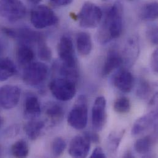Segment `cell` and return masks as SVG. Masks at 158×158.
<instances>
[{"label": "cell", "instance_id": "obj_1", "mask_svg": "<svg viewBox=\"0 0 158 158\" xmlns=\"http://www.w3.org/2000/svg\"><path fill=\"white\" fill-rule=\"evenodd\" d=\"M123 6L120 2H116L109 9L97 33L100 44H105L121 36L123 27Z\"/></svg>", "mask_w": 158, "mask_h": 158}, {"label": "cell", "instance_id": "obj_2", "mask_svg": "<svg viewBox=\"0 0 158 158\" xmlns=\"http://www.w3.org/2000/svg\"><path fill=\"white\" fill-rule=\"evenodd\" d=\"M88 101L87 97L80 95L77 100L73 107L70 111L67 121L69 124L75 129L82 130L87 124Z\"/></svg>", "mask_w": 158, "mask_h": 158}, {"label": "cell", "instance_id": "obj_3", "mask_svg": "<svg viewBox=\"0 0 158 158\" xmlns=\"http://www.w3.org/2000/svg\"><path fill=\"white\" fill-rule=\"evenodd\" d=\"M102 16V11L98 6L91 2H86L82 5L77 17L81 27L93 28L98 25Z\"/></svg>", "mask_w": 158, "mask_h": 158}, {"label": "cell", "instance_id": "obj_4", "mask_svg": "<svg viewBox=\"0 0 158 158\" xmlns=\"http://www.w3.org/2000/svg\"><path fill=\"white\" fill-rule=\"evenodd\" d=\"M30 20L36 28L43 29L56 25L59 22V18L49 7L39 5L32 9Z\"/></svg>", "mask_w": 158, "mask_h": 158}, {"label": "cell", "instance_id": "obj_5", "mask_svg": "<svg viewBox=\"0 0 158 158\" xmlns=\"http://www.w3.org/2000/svg\"><path fill=\"white\" fill-rule=\"evenodd\" d=\"M49 87L53 96L60 101L70 100L77 93L75 82L65 78L53 79L50 82Z\"/></svg>", "mask_w": 158, "mask_h": 158}, {"label": "cell", "instance_id": "obj_6", "mask_svg": "<svg viewBox=\"0 0 158 158\" xmlns=\"http://www.w3.org/2000/svg\"><path fill=\"white\" fill-rule=\"evenodd\" d=\"M48 67L42 62H31L26 66L23 73V82L30 86H37L47 79Z\"/></svg>", "mask_w": 158, "mask_h": 158}, {"label": "cell", "instance_id": "obj_7", "mask_svg": "<svg viewBox=\"0 0 158 158\" xmlns=\"http://www.w3.org/2000/svg\"><path fill=\"white\" fill-rule=\"evenodd\" d=\"M26 12V7L20 0H0V15L9 22L22 19Z\"/></svg>", "mask_w": 158, "mask_h": 158}, {"label": "cell", "instance_id": "obj_8", "mask_svg": "<svg viewBox=\"0 0 158 158\" xmlns=\"http://www.w3.org/2000/svg\"><path fill=\"white\" fill-rule=\"evenodd\" d=\"M58 54L60 62L70 68H78L73 41L69 36H63L58 44Z\"/></svg>", "mask_w": 158, "mask_h": 158}, {"label": "cell", "instance_id": "obj_9", "mask_svg": "<svg viewBox=\"0 0 158 158\" xmlns=\"http://www.w3.org/2000/svg\"><path fill=\"white\" fill-rule=\"evenodd\" d=\"M2 31L7 36L19 40L20 43H25L30 45L33 43L37 44L44 38L43 36L39 32L27 28L19 29L2 28Z\"/></svg>", "mask_w": 158, "mask_h": 158}, {"label": "cell", "instance_id": "obj_10", "mask_svg": "<svg viewBox=\"0 0 158 158\" xmlns=\"http://www.w3.org/2000/svg\"><path fill=\"white\" fill-rule=\"evenodd\" d=\"M20 89L14 85H4L0 88V105L6 110L15 107L20 98Z\"/></svg>", "mask_w": 158, "mask_h": 158}, {"label": "cell", "instance_id": "obj_11", "mask_svg": "<svg viewBox=\"0 0 158 158\" xmlns=\"http://www.w3.org/2000/svg\"><path fill=\"white\" fill-rule=\"evenodd\" d=\"M106 100L103 96L98 97L92 110V124L96 131H100L106 122Z\"/></svg>", "mask_w": 158, "mask_h": 158}, {"label": "cell", "instance_id": "obj_12", "mask_svg": "<svg viewBox=\"0 0 158 158\" xmlns=\"http://www.w3.org/2000/svg\"><path fill=\"white\" fill-rule=\"evenodd\" d=\"M91 141L85 132L75 136L69 145V153L73 158H86L90 152Z\"/></svg>", "mask_w": 158, "mask_h": 158}, {"label": "cell", "instance_id": "obj_13", "mask_svg": "<svg viewBox=\"0 0 158 158\" xmlns=\"http://www.w3.org/2000/svg\"><path fill=\"white\" fill-rule=\"evenodd\" d=\"M158 113L156 111H152L145 114L139 118L134 123L131 131L132 135L137 136L153 127H156Z\"/></svg>", "mask_w": 158, "mask_h": 158}, {"label": "cell", "instance_id": "obj_14", "mask_svg": "<svg viewBox=\"0 0 158 158\" xmlns=\"http://www.w3.org/2000/svg\"><path fill=\"white\" fill-rule=\"evenodd\" d=\"M113 83L114 87L122 92L128 93L134 87V78L130 72L123 70L118 72L114 76Z\"/></svg>", "mask_w": 158, "mask_h": 158}, {"label": "cell", "instance_id": "obj_15", "mask_svg": "<svg viewBox=\"0 0 158 158\" xmlns=\"http://www.w3.org/2000/svg\"><path fill=\"white\" fill-rule=\"evenodd\" d=\"M123 63L122 56L116 51H110L105 60L102 74L103 77H106L112 73L114 70L118 69Z\"/></svg>", "mask_w": 158, "mask_h": 158}, {"label": "cell", "instance_id": "obj_16", "mask_svg": "<svg viewBox=\"0 0 158 158\" xmlns=\"http://www.w3.org/2000/svg\"><path fill=\"white\" fill-rule=\"evenodd\" d=\"M41 112V105L38 98L33 95H29L24 102V114L30 119L38 118Z\"/></svg>", "mask_w": 158, "mask_h": 158}, {"label": "cell", "instance_id": "obj_17", "mask_svg": "<svg viewBox=\"0 0 158 158\" xmlns=\"http://www.w3.org/2000/svg\"><path fill=\"white\" fill-rule=\"evenodd\" d=\"M16 56L19 64L25 67L33 62L35 56L31 46L25 43H20L17 50Z\"/></svg>", "mask_w": 158, "mask_h": 158}, {"label": "cell", "instance_id": "obj_18", "mask_svg": "<svg viewBox=\"0 0 158 158\" xmlns=\"http://www.w3.org/2000/svg\"><path fill=\"white\" fill-rule=\"evenodd\" d=\"M45 113L49 122L56 125L62 121L65 112L61 105L56 103H49L46 106Z\"/></svg>", "mask_w": 158, "mask_h": 158}, {"label": "cell", "instance_id": "obj_19", "mask_svg": "<svg viewBox=\"0 0 158 158\" xmlns=\"http://www.w3.org/2000/svg\"><path fill=\"white\" fill-rule=\"evenodd\" d=\"M77 47L81 56L89 55L92 49V41L90 34L84 31L79 33L77 36Z\"/></svg>", "mask_w": 158, "mask_h": 158}, {"label": "cell", "instance_id": "obj_20", "mask_svg": "<svg viewBox=\"0 0 158 158\" xmlns=\"http://www.w3.org/2000/svg\"><path fill=\"white\" fill-rule=\"evenodd\" d=\"M44 123L42 121L31 119L24 127V131L31 140H35L40 136L44 127Z\"/></svg>", "mask_w": 158, "mask_h": 158}, {"label": "cell", "instance_id": "obj_21", "mask_svg": "<svg viewBox=\"0 0 158 158\" xmlns=\"http://www.w3.org/2000/svg\"><path fill=\"white\" fill-rule=\"evenodd\" d=\"M17 73L14 63L8 58L0 59V81H5Z\"/></svg>", "mask_w": 158, "mask_h": 158}, {"label": "cell", "instance_id": "obj_22", "mask_svg": "<svg viewBox=\"0 0 158 158\" xmlns=\"http://www.w3.org/2000/svg\"><path fill=\"white\" fill-rule=\"evenodd\" d=\"M155 139L156 137L154 135H147L138 139L134 145L135 152L142 155L148 154L152 150Z\"/></svg>", "mask_w": 158, "mask_h": 158}, {"label": "cell", "instance_id": "obj_23", "mask_svg": "<svg viewBox=\"0 0 158 158\" xmlns=\"http://www.w3.org/2000/svg\"><path fill=\"white\" fill-rule=\"evenodd\" d=\"M158 4L156 1H152L146 4L140 12V17L143 20H155L158 18Z\"/></svg>", "mask_w": 158, "mask_h": 158}, {"label": "cell", "instance_id": "obj_24", "mask_svg": "<svg viewBox=\"0 0 158 158\" xmlns=\"http://www.w3.org/2000/svg\"><path fill=\"white\" fill-rule=\"evenodd\" d=\"M124 130L114 132L108 137L107 148L108 151L111 155H114L117 153L120 142L124 135Z\"/></svg>", "mask_w": 158, "mask_h": 158}, {"label": "cell", "instance_id": "obj_25", "mask_svg": "<svg viewBox=\"0 0 158 158\" xmlns=\"http://www.w3.org/2000/svg\"><path fill=\"white\" fill-rule=\"evenodd\" d=\"M10 152L13 156L15 158H26L29 154L28 143L24 140H19L12 145Z\"/></svg>", "mask_w": 158, "mask_h": 158}, {"label": "cell", "instance_id": "obj_26", "mask_svg": "<svg viewBox=\"0 0 158 158\" xmlns=\"http://www.w3.org/2000/svg\"><path fill=\"white\" fill-rule=\"evenodd\" d=\"M114 110L119 114H125L130 111L131 102L130 100L125 97L118 98L113 104Z\"/></svg>", "mask_w": 158, "mask_h": 158}, {"label": "cell", "instance_id": "obj_27", "mask_svg": "<svg viewBox=\"0 0 158 158\" xmlns=\"http://www.w3.org/2000/svg\"><path fill=\"white\" fill-rule=\"evenodd\" d=\"M38 54L39 57L45 61H49L52 58V52L46 44L44 38L41 40L38 43Z\"/></svg>", "mask_w": 158, "mask_h": 158}, {"label": "cell", "instance_id": "obj_28", "mask_svg": "<svg viewBox=\"0 0 158 158\" xmlns=\"http://www.w3.org/2000/svg\"><path fill=\"white\" fill-rule=\"evenodd\" d=\"M67 147V143L65 140L62 137L56 138L51 145V152L53 156L59 157L61 156L64 152Z\"/></svg>", "mask_w": 158, "mask_h": 158}, {"label": "cell", "instance_id": "obj_29", "mask_svg": "<svg viewBox=\"0 0 158 158\" xmlns=\"http://www.w3.org/2000/svg\"><path fill=\"white\" fill-rule=\"evenodd\" d=\"M152 87L151 84L145 80H142L139 85L137 94L142 99H147L152 93Z\"/></svg>", "mask_w": 158, "mask_h": 158}, {"label": "cell", "instance_id": "obj_30", "mask_svg": "<svg viewBox=\"0 0 158 158\" xmlns=\"http://www.w3.org/2000/svg\"><path fill=\"white\" fill-rule=\"evenodd\" d=\"M147 36L149 41L155 45L158 44V27L156 25H151L147 30Z\"/></svg>", "mask_w": 158, "mask_h": 158}, {"label": "cell", "instance_id": "obj_31", "mask_svg": "<svg viewBox=\"0 0 158 158\" xmlns=\"http://www.w3.org/2000/svg\"><path fill=\"white\" fill-rule=\"evenodd\" d=\"M150 65L152 70L157 73L158 72V51L156 49L152 55L150 60Z\"/></svg>", "mask_w": 158, "mask_h": 158}, {"label": "cell", "instance_id": "obj_32", "mask_svg": "<svg viewBox=\"0 0 158 158\" xmlns=\"http://www.w3.org/2000/svg\"><path fill=\"white\" fill-rule=\"evenodd\" d=\"M90 157L91 158H105L106 155L102 148L97 147L93 151Z\"/></svg>", "mask_w": 158, "mask_h": 158}, {"label": "cell", "instance_id": "obj_33", "mask_svg": "<svg viewBox=\"0 0 158 158\" xmlns=\"http://www.w3.org/2000/svg\"><path fill=\"white\" fill-rule=\"evenodd\" d=\"M50 1L56 6L63 7L70 4L73 0H50Z\"/></svg>", "mask_w": 158, "mask_h": 158}, {"label": "cell", "instance_id": "obj_34", "mask_svg": "<svg viewBox=\"0 0 158 158\" xmlns=\"http://www.w3.org/2000/svg\"><path fill=\"white\" fill-rule=\"evenodd\" d=\"M85 133L89 137V138L90 139L91 142H94V143L99 142V139H100L99 136L96 133L92 132H85Z\"/></svg>", "mask_w": 158, "mask_h": 158}, {"label": "cell", "instance_id": "obj_35", "mask_svg": "<svg viewBox=\"0 0 158 158\" xmlns=\"http://www.w3.org/2000/svg\"><path fill=\"white\" fill-rule=\"evenodd\" d=\"M28 1H30V2H31L33 4H39L42 0H28Z\"/></svg>", "mask_w": 158, "mask_h": 158}, {"label": "cell", "instance_id": "obj_36", "mask_svg": "<svg viewBox=\"0 0 158 158\" xmlns=\"http://www.w3.org/2000/svg\"><path fill=\"white\" fill-rule=\"evenodd\" d=\"M4 50V48L3 44L0 42V56L3 53Z\"/></svg>", "mask_w": 158, "mask_h": 158}, {"label": "cell", "instance_id": "obj_37", "mask_svg": "<svg viewBox=\"0 0 158 158\" xmlns=\"http://www.w3.org/2000/svg\"><path fill=\"white\" fill-rule=\"evenodd\" d=\"M3 122H4L3 119L0 118V130H1V127L2 126V125H3ZM0 154H1V150H0Z\"/></svg>", "mask_w": 158, "mask_h": 158}, {"label": "cell", "instance_id": "obj_38", "mask_svg": "<svg viewBox=\"0 0 158 158\" xmlns=\"http://www.w3.org/2000/svg\"><path fill=\"white\" fill-rule=\"evenodd\" d=\"M129 1H134V0H129Z\"/></svg>", "mask_w": 158, "mask_h": 158}]
</instances>
